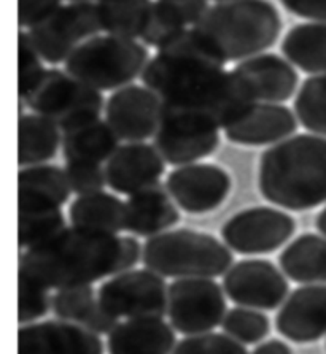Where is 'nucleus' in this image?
I'll return each instance as SVG.
<instances>
[{
  "mask_svg": "<svg viewBox=\"0 0 326 354\" xmlns=\"http://www.w3.org/2000/svg\"><path fill=\"white\" fill-rule=\"evenodd\" d=\"M207 10V0H156L150 8L141 40L161 50L188 30V26L193 28Z\"/></svg>",
  "mask_w": 326,
  "mask_h": 354,
  "instance_id": "obj_22",
  "label": "nucleus"
},
{
  "mask_svg": "<svg viewBox=\"0 0 326 354\" xmlns=\"http://www.w3.org/2000/svg\"><path fill=\"white\" fill-rule=\"evenodd\" d=\"M61 129L39 115H19L18 164L19 167L42 165L56 156L62 143Z\"/></svg>",
  "mask_w": 326,
  "mask_h": 354,
  "instance_id": "obj_28",
  "label": "nucleus"
},
{
  "mask_svg": "<svg viewBox=\"0 0 326 354\" xmlns=\"http://www.w3.org/2000/svg\"><path fill=\"white\" fill-rule=\"evenodd\" d=\"M220 129L207 115L163 106L153 147L165 162L183 167L215 151L220 145Z\"/></svg>",
  "mask_w": 326,
  "mask_h": 354,
  "instance_id": "obj_8",
  "label": "nucleus"
},
{
  "mask_svg": "<svg viewBox=\"0 0 326 354\" xmlns=\"http://www.w3.org/2000/svg\"><path fill=\"white\" fill-rule=\"evenodd\" d=\"M72 226L118 234L126 230V203L109 192L78 196L69 210Z\"/></svg>",
  "mask_w": 326,
  "mask_h": 354,
  "instance_id": "obj_27",
  "label": "nucleus"
},
{
  "mask_svg": "<svg viewBox=\"0 0 326 354\" xmlns=\"http://www.w3.org/2000/svg\"><path fill=\"white\" fill-rule=\"evenodd\" d=\"M118 324V318H116L115 315H111L110 312H107L102 305L98 302V305H96L93 310V313L89 315V318L83 326L91 332H94V334L104 335L111 334V330H114Z\"/></svg>",
  "mask_w": 326,
  "mask_h": 354,
  "instance_id": "obj_41",
  "label": "nucleus"
},
{
  "mask_svg": "<svg viewBox=\"0 0 326 354\" xmlns=\"http://www.w3.org/2000/svg\"><path fill=\"white\" fill-rule=\"evenodd\" d=\"M223 289L224 294L240 307L275 310L283 305L290 284L272 262L245 259L224 273Z\"/></svg>",
  "mask_w": 326,
  "mask_h": 354,
  "instance_id": "obj_13",
  "label": "nucleus"
},
{
  "mask_svg": "<svg viewBox=\"0 0 326 354\" xmlns=\"http://www.w3.org/2000/svg\"><path fill=\"white\" fill-rule=\"evenodd\" d=\"M98 302L116 318H163L169 307V286L152 270H129L105 281Z\"/></svg>",
  "mask_w": 326,
  "mask_h": 354,
  "instance_id": "obj_11",
  "label": "nucleus"
},
{
  "mask_svg": "<svg viewBox=\"0 0 326 354\" xmlns=\"http://www.w3.org/2000/svg\"><path fill=\"white\" fill-rule=\"evenodd\" d=\"M69 2H71V3L72 2H78L80 3V2H91V0H69Z\"/></svg>",
  "mask_w": 326,
  "mask_h": 354,
  "instance_id": "obj_44",
  "label": "nucleus"
},
{
  "mask_svg": "<svg viewBox=\"0 0 326 354\" xmlns=\"http://www.w3.org/2000/svg\"><path fill=\"white\" fill-rule=\"evenodd\" d=\"M66 170L57 165H32L18 174V212L55 210L71 197Z\"/></svg>",
  "mask_w": 326,
  "mask_h": 354,
  "instance_id": "obj_23",
  "label": "nucleus"
},
{
  "mask_svg": "<svg viewBox=\"0 0 326 354\" xmlns=\"http://www.w3.org/2000/svg\"><path fill=\"white\" fill-rule=\"evenodd\" d=\"M175 345L172 326L163 318L127 319L109 334L110 354H170Z\"/></svg>",
  "mask_w": 326,
  "mask_h": 354,
  "instance_id": "obj_24",
  "label": "nucleus"
},
{
  "mask_svg": "<svg viewBox=\"0 0 326 354\" xmlns=\"http://www.w3.org/2000/svg\"><path fill=\"white\" fill-rule=\"evenodd\" d=\"M150 53L143 43L98 35L82 43L64 62L66 72L99 93L129 86L142 78Z\"/></svg>",
  "mask_w": 326,
  "mask_h": 354,
  "instance_id": "obj_6",
  "label": "nucleus"
},
{
  "mask_svg": "<svg viewBox=\"0 0 326 354\" xmlns=\"http://www.w3.org/2000/svg\"><path fill=\"white\" fill-rule=\"evenodd\" d=\"M66 218L61 208L55 210L18 212V245L19 248L29 250L44 241L55 237L66 229Z\"/></svg>",
  "mask_w": 326,
  "mask_h": 354,
  "instance_id": "obj_32",
  "label": "nucleus"
},
{
  "mask_svg": "<svg viewBox=\"0 0 326 354\" xmlns=\"http://www.w3.org/2000/svg\"><path fill=\"white\" fill-rule=\"evenodd\" d=\"M99 335L82 324L44 321L19 327L18 354H102Z\"/></svg>",
  "mask_w": 326,
  "mask_h": 354,
  "instance_id": "obj_17",
  "label": "nucleus"
},
{
  "mask_svg": "<svg viewBox=\"0 0 326 354\" xmlns=\"http://www.w3.org/2000/svg\"><path fill=\"white\" fill-rule=\"evenodd\" d=\"M252 354H293V351L285 342L274 339V340L260 343Z\"/></svg>",
  "mask_w": 326,
  "mask_h": 354,
  "instance_id": "obj_42",
  "label": "nucleus"
},
{
  "mask_svg": "<svg viewBox=\"0 0 326 354\" xmlns=\"http://www.w3.org/2000/svg\"><path fill=\"white\" fill-rule=\"evenodd\" d=\"M121 138L107 121L94 120L62 132L66 162L102 164L120 148Z\"/></svg>",
  "mask_w": 326,
  "mask_h": 354,
  "instance_id": "obj_25",
  "label": "nucleus"
},
{
  "mask_svg": "<svg viewBox=\"0 0 326 354\" xmlns=\"http://www.w3.org/2000/svg\"><path fill=\"white\" fill-rule=\"evenodd\" d=\"M172 354H248V351L228 334L207 332L180 340Z\"/></svg>",
  "mask_w": 326,
  "mask_h": 354,
  "instance_id": "obj_36",
  "label": "nucleus"
},
{
  "mask_svg": "<svg viewBox=\"0 0 326 354\" xmlns=\"http://www.w3.org/2000/svg\"><path fill=\"white\" fill-rule=\"evenodd\" d=\"M100 30L96 3L72 2L61 5L56 12L32 26L28 34L45 62L61 64L82 43L98 37Z\"/></svg>",
  "mask_w": 326,
  "mask_h": 354,
  "instance_id": "obj_9",
  "label": "nucleus"
},
{
  "mask_svg": "<svg viewBox=\"0 0 326 354\" xmlns=\"http://www.w3.org/2000/svg\"><path fill=\"white\" fill-rule=\"evenodd\" d=\"M165 160L153 145H121L105 165L107 185L118 194L132 196L159 183Z\"/></svg>",
  "mask_w": 326,
  "mask_h": 354,
  "instance_id": "obj_18",
  "label": "nucleus"
},
{
  "mask_svg": "<svg viewBox=\"0 0 326 354\" xmlns=\"http://www.w3.org/2000/svg\"><path fill=\"white\" fill-rule=\"evenodd\" d=\"M152 3V0H98L100 28L107 35L141 39Z\"/></svg>",
  "mask_w": 326,
  "mask_h": 354,
  "instance_id": "obj_30",
  "label": "nucleus"
},
{
  "mask_svg": "<svg viewBox=\"0 0 326 354\" xmlns=\"http://www.w3.org/2000/svg\"><path fill=\"white\" fill-rule=\"evenodd\" d=\"M285 339L312 343L326 335V284H304L290 294L275 316Z\"/></svg>",
  "mask_w": 326,
  "mask_h": 354,
  "instance_id": "obj_19",
  "label": "nucleus"
},
{
  "mask_svg": "<svg viewBox=\"0 0 326 354\" xmlns=\"http://www.w3.org/2000/svg\"><path fill=\"white\" fill-rule=\"evenodd\" d=\"M218 3H221V2H236V0H217Z\"/></svg>",
  "mask_w": 326,
  "mask_h": 354,
  "instance_id": "obj_45",
  "label": "nucleus"
},
{
  "mask_svg": "<svg viewBox=\"0 0 326 354\" xmlns=\"http://www.w3.org/2000/svg\"><path fill=\"white\" fill-rule=\"evenodd\" d=\"M224 334L233 337L242 345H255L264 340L271 330L269 318L253 308H231L223 319Z\"/></svg>",
  "mask_w": 326,
  "mask_h": 354,
  "instance_id": "obj_33",
  "label": "nucleus"
},
{
  "mask_svg": "<svg viewBox=\"0 0 326 354\" xmlns=\"http://www.w3.org/2000/svg\"><path fill=\"white\" fill-rule=\"evenodd\" d=\"M226 299L212 278H179L169 286L170 324L183 335L212 332L226 316Z\"/></svg>",
  "mask_w": 326,
  "mask_h": 354,
  "instance_id": "obj_10",
  "label": "nucleus"
},
{
  "mask_svg": "<svg viewBox=\"0 0 326 354\" xmlns=\"http://www.w3.org/2000/svg\"><path fill=\"white\" fill-rule=\"evenodd\" d=\"M296 223L290 214L271 207H255L234 214L221 227L229 250L239 254H267L293 237Z\"/></svg>",
  "mask_w": 326,
  "mask_h": 354,
  "instance_id": "obj_12",
  "label": "nucleus"
},
{
  "mask_svg": "<svg viewBox=\"0 0 326 354\" xmlns=\"http://www.w3.org/2000/svg\"><path fill=\"white\" fill-rule=\"evenodd\" d=\"M142 82L165 109L207 115L221 129L253 104L237 75L208 55L190 29L158 50Z\"/></svg>",
  "mask_w": 326,
  "mask_h": 354,
  "instance_id": "obj_1",
  "label": "nucleus"
},
{
  "mask_svg": "<svg viewBox=\"0 0 326 354\" xmlns=\"http://www.w3.org/2000/svg\"><path fill=\"white\" fill-rule=\"evenodd\" d=\"M161 183L132 194L126 202V230L138 237H154L180 221V212Z\"/></svg>",
  "mask_w": 326,
  "mask_h": 354,
  "instance_id": "obj_21",
  "label": "nucleus"
},
{
  "mask_svg": "<svg viewBox=\"0 0 326 354\" xmlns=\"http://www.w3.org/2000/svg\"><path fill=\"white\" fill-rule=\"evenodd\" d=\"M293 109L306 131L326 137V73L312 75L302 83Z\"/></svg>",
  "mask_w": 326,
  "mask_h": 354,
  "instance_id": "obj_31",
  "label": "nucleus"
},
{
  "mask_svg": "<svg viewBox=\"0 0 326 354\" xmlns=\"http://www.w3.org/2000/svg\"><path fill=\"white\" fill-rule=\"evenodd\" d=\"M66 175L72 192L77 196H89L102 192L107 185L105 169L100 164L66 162Z\"/></svg>",
  "mask_w": 326,
  "mask_h": 354,
  "instance_id": "obj_38",
  "label": "nucleus"
},
{
  "mask_svg": "<svg viewBox=\"0 0 326 354\" xmlns=\"http://www.w3.org/2000/svg\"><path fill=\"white\" fill-rule=\"evenodd\" d=\"M315 226H317V229L320 230V234H323L326 237V207L318 213L317 221H315Z\"/></svg>",
  "mask_w": 326,
  "mask_h": 354,
  "instance_id": "obj_43",
  "label": "nucleus"
},
{
  "mask_svg": "<svg viewBox=\"0 0 326 354\" xmlns=\"http://www.w3.org/2000/svg\"><path fill=\"white\" fill-rule=\"evenodd\" d=\"M282 272L301 284H326V237L304 234L293 240L279 257Z\"/></svg>",
  "mask_w": 326,
  "mask_h": 354,
  "instance_id": "obj_26",
  "label": "nucleus"
},
{
  "mask_svg": "<svg viewBox=\"0 0 326 354\" xmlns=\"http://www.w3.org/2000/svg\"><path fill=\"white\" fill-rule=\"evenodd\" d=\"M288 12L314 23H326V0H280Z\"/></svg>",
  "mask_w": 326,
  "mask_h": 354,
  "instance_id": "obj_40",
  "label": "nucleus"
},
{
  "mask_svg": "<svg viewBox=\"0 0 326 354\" xmlns=\"http://www.w3.org/2000/svg\"><path fill=\"white\" fill-rule=\"evenodd\" d=\"M44 73L45 67L42 64L40 53L37 51L28 32L21 30L18 35V93L21 100L28 95Z\"/></svg>",
  "mask_w": 326,
  "mask_h": 354,
  "instance_id": "obj_37",
  "label": "nucleus"
},
{
  "mask_svg": "<svg viewBox=\"0 0 326 354\" xmlns=\"http://www.w3.org/2000/svg\"><path fill=\"white\" fill-rule=\"evenodd\" d=\"M298 129V118L280 104L253 102L223 127L229 142L245 147L280 143Z\"/></svg>",
  "mask_w": 326,
  "mask_h": 354,
  "instance_id": "obj_16",
  "label": "nucleus"
},
{
  "mask_svg": "<svg viewBox=\"0 0 326 354\" xmlns=\"http://www.w3.org/2000/svg\"><path fill=\"white\" fill-rule=\"evenodd\" d=\"M163 113L158 95L145 86L129 84L110 95L105 120L121 140L136 143L153 137Z\"/></svg>",
  "mask_w": 326,
  "mask_h": 354,
  "instance_id": "obj_15",
  "label": "nucleus"
},
{
  "mask_svg": "<svg viewBox=\"0 0 326 354\" xmlns=\"http://www.w3.org/2000/svg\"><path fill=\"white\" fill-rule=\"evenodd\" d=\"M62 0H18L19 28H32L61 7Z\"/></svg>",
  "mask_w": 326,
  "mask_h": 354,
  "instance_id": "obj_39",
  "label": "nucleus"
},
{
  "mask_svg": "<svg viewBox=\"0 0 326 354\" xmlns=\"http://www.w3.org/2000/svg\"><path fill=\"white\" fill-rule=\"evenodd\" d=\"M190 30L196 41L218 61L242 62L275 45L282 19L267 0H236L208 7Z\"/></svg>",
  "mask_w": 326,
  "mask_h": 354,
  "instance_id": "obj_4",
  "label": "nucleus"
},
{
  "mask_svg": "<svg viewBox=\"0 0 326 354\" xmlns=\"http://www.w3.org/2000/svg\"><path fill=\"white\" fill-rule=\"evenodd\" d=\"M98 300L94 297V289L91 286H73L60 289L53 296L51 308L61 321L75 324H84L93 313Z\"/></svg>",
  "mask_w": 326,
  "mask_h": 354,
  "instance_id": "obj_34",
  "label": "nucleus"
},
{
  "mask_svg": "<svg viewBox=\"0 0 326 354\" xmlns=\"http://www.w3.org/2000/svg\"><path fill=\"white\" fill-rule=\"evenodd\" d=\"M234 73L245 84L253 102L280 104L296 93L299 77L290 62L277 55H260L239 62Z\"/></svg>",
  "mask_w": 326,
  "mask_h": 354,
  "instance_id": "obj_20",
  "label": "nucleus"
},
{
  "mask_svg": "<svg viewBox=\"0 0 326 354\" xmlns=\"http://www.w3.org/2000/svg\"><path fill=\"white\" fill-rule=\"evenodd\" d=\"M125 241L115 234L66 227L19 257V270L48 289L91 286L123 273Z\"/></svg>",
  "mask_w": 326,
  "mask_h": 354,
  "instance_id": "obj_2",
  "label": "nucleus"
},
{
  "mask_svg": "<svg viewBox=\"0 0 326 354\" xmlns=\"http://www.w3.org/2000/svg\"><path fill=\"white\" fill-rule=\"evenodd\" d=\"M53 297L48 288L32 280L24 272L18 270V321L21 324L32 323L48 313Z\"/></svg>",
  "mask_w": 326,
  "mask_h": 354,
  "instance_id": "obj_35",
  "label": "nucleus"
},
{
  "mask_svg": "<svg viewBox=\"0 0 326 354\" xmlns=\"http://www.w3.org/2000/svg\"><path fill=\"white\" fill-rule=\"evenodd\" d=\"M258 186L263 197L291 212L326 202V137L299 133L261 154Z\"/></svg>",
  "mask_w": 326,
  "mask_h": 354,
  "instance_id": "obj_3",
  "label": "nucleus"
},
{
  "mask_svg": "<svg viewBox=\"0 0 326 354\" xmlns=\"http://www.w3.org/2000/svg\"><path fill=\"white\" fill-rule=\"evenodd\" d=\"M175 203L191 214L217 210L231 191L226 170L213 164H190L170 171L165 181Z\"/></svg>",
  "mask_w": 326,
  "mask_h": 354,
  "instance_id": "obj_14",
  "label": "nucleus"
},
{
  "mask_svg": "<svg viewBox=\"0 0 326 354\" xmlns=\"http://www.w3.org/2000/svg\"><path fill=\"white\" fill-rule=\"evenodd\" d=\"M233 253L213 235L177 229L150 237L142 251L148 270L169 278H215L233 267Z\"/></svg>",
  "mask_w": 326,
  "mask_h": 354,
  "instance_id": "obj_5",
  "label": "nucleus"
},
{
  "mask_svg": "<svg viewBox=\"0 0 326 354\" xmlns=\"http://www.w3.org/2000/svg\"><path fill=\"white\" fill-rule=\"evenodd\" d=\"M23 102L62 132L99 120L104 109V95L99 91L56 68L45 71Z\"/></svg>",
  "mask_w": 326,
  "mask_h": 354,
  "instance_id": "obj_7",
  "label": "nucleus"
},
{
  "mask_svg": "<svg viewBox=\"0 0 326 354\" xmlns=\"http://www.w3.org/2000/svg\"><path fill=\"white\" fill-rule=\"evenodd\" d=\"M293 66L311 75L326 73V23H304L288 30L280 45Z\"/></svg>",
  "mask_w": 326,
  "mask_h": 354,
  "instance_id": "obj_29",
  "label": "nucleus"
}]
</instances>
